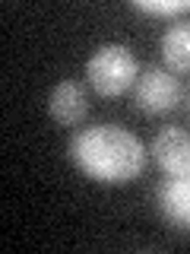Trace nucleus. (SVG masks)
I'll list each match as a JSON object with an SVG mask.
<instances>
[{"label":"nucleus","instance_id":"nucleus-7","mask_svg":"<svg viewBox=\"0 0 190 254\" xmlns=\"http://www.w3.org/2000/svg\"><path fill=\"white\" fill-rule=\"evenodd\" d=\"M158 48H162V58L174 73H187L190 70V19H174L165 29Z\"/></svg>","mask_w":190,"mask_h":254},{"label":"nucleus","instance_id":"nucleus-6","mask_svg":"<svg viewBox=\"0 0 190 254\" xmlns=\"http://www.w3.org/2000/svg\"><path fill=\"white\" fill-rule=\"evenodd\" d=\"M48 108H51V118L63 127H73L86 118V92L83 86L73 83V79H63V83L54 86L51 99H48Z\"/></svg>","mask_w":190,"mask_h":254},{"label":"nucleus","instance_id":"nucleus-1","mask_svg":"<svg viewBox=\"0 0 190 254\" xmlns=\"http://www.w3.org/2000/svg\"><path fill=\"white\" fill-rule=\"evenodd\" d=\"M70 156L89 178L101 185H127L146 165V149L140 137L117 124L83 127L70 140Z\"/></svg>","mask_w":190,"mask_h":254},{"label":"nucleus","instance_id":"nucleus-2","mask_svg":"<svg viewBox=\"0 0 190 254\" xmlns=\"http://www.w3.org/2000/svg\"><path fill=\"white\" fill-rule=\"evenodd\" d=\"M137 58L127 45H101L86 61V76L98 95H121L137 83Z\"/></svg>","mask_w":190,"mask_h":254},{"label":"nucleus","instance_id":"nucleus-5","mask_svg":"<svg viewBox=\"0 0 190 254\" xmlns=\"http://www.w3.org/2000/svg\"><path fill=\"white\" fill-rule=\"evenodd\" d=\"M152 156L158 169L168 175L190 172V133L184 127H162L152 140Z\"/></svg>","mask_w":190,"mask_h":254},{"label":"nucleus","instance_id":"nucleus-4","mask_svg":"<svg viewBox=\"0 0 190 254\" xmlns=\"http://www.w3.org/2000/svg\"><path fill=\"white\" fill-rule=\"evenodd\" d=\"M155 203H158V213L165 216V222L190 232V172L168 175L155 188Z\"/></svg>","mask_w":190,"mask_h":254},{"label":"nucleus","instance_id":"nucleus-3","mask_svg":"<svg viewBox=\"0 0 190 254\" xmlns=\"http://www.w3.org/2000/svg\"><path fill=\"white\" fill-rule=\"evenodd\" d=\"M181 99V83L165 67H146L137 83V108L146 115L171 111Z\"/></svg>","mask_w":190,"mask_h":254},{"label":"nucleus","instance_id":"nucleus-8","mask_svg":"<svg viewBox=\"0 0 190 254\" xmlns=\"http://www.w3.org/2000/svg\"><path fill=\"white\" fill-rule=\"evenodd\" d=\"M133 10L149 13V16H181V13H190V0H165V3H155V0H133Z\"/></svg>","mask_w":190,"mask_h":254}]
</instances>
